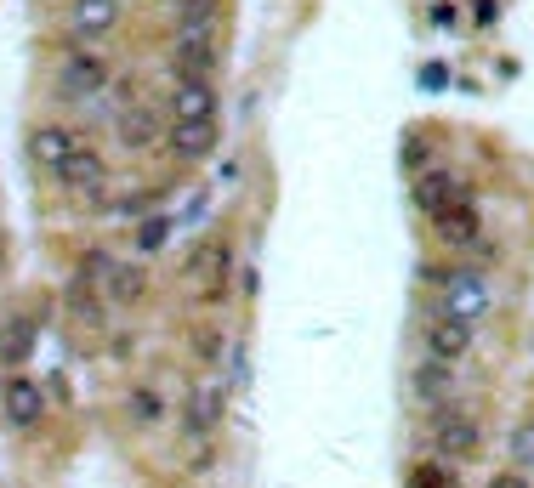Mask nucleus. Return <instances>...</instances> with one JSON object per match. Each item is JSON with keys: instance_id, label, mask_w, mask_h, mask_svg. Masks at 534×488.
Wrapping results in <instances>:
<instances>
[{"instance_id": "f257e3e1", "label": "nucleus", "mask_w": 534, "mask_h": 488, "mask_svg": "<svg viewBox=\"0 0 534 488\" xmlns=\"http://www.w3.org/2000/svg\"><path fill=\"white\" fill-rule=\"evenodd\" d=\"M108 80H114V69H108V57L97 52H69L63 63H57V97H69V103H91V97H103Z\"/></svg>"}, {"instance_id": "f03ea898", "label": "nucleus", "mask_w": 534, "mask_h": 488, "mask_svg": "<svg viewBox=\"0 0 534 488\" xmlns=\"http://www.w3.org/2000/svg\"><path fill=\"white\" fill-rule=\"evenodd\" d=\"M0 415H6V426L12 432H35L40 420H46V386H40V375H12V381L0 386Z\"/></svg>"}, {"instance_id": "7ed1b4c3", "label": "nucleus", "mask_w": 534, "mask_h": 488, "mask_svg": "<svg viewBox=\"0 0 534 488\" xmlns=\"http://www.w3.org/2000/svg\"><path fill=\"white\" fill-rule=\"evenodd\" d=\"M57 182H63V193H74V199H86V205H97L108 188V159L91 148V142H80L69 159H63V171H57Z\"/></svg>"}, {"instance_id": "20e7f679", "label": "nucleus", "mask_w": 534, "mask_h": 488, "mask_svg": "<svg viewBox=\"0 0 534 488\" xmlns=\"http://www.w3.org/2000/svg\"><path fill=\"white\" fill-rule=\"evenodd\" d=\"M222 63V40L216 29H177L171 40V74H199V80H211V69Z\"/></svg>"}, {"instance_id": "39448f33", "label": "nucleus", "mask_w": 534, "mask_h": 488, "mask_svg": "<svg viewBox=\"0 0 534 488\" xmlns=\"http://www.w3.org/2000/svg\"><path fill=\"white\" fill-rule=\"evenodd\" d=\"M432 227H438V239L449 244V250H466V244H483V216H478V199L472 193H455L438 216H432Z\"/></svg>"}, {"instance_id": "423d86ee", "label": "nucleus", "mask_w": 534, "mask_h": 488, "mask_svg": "<svg viewBox=\"0 0 534 488\" xmlns=\"http://www.w3.org/2000/svg\"><path fill=\"white\" fill-rule=\"evenodd\" d=\"M216 142H222V125H216V120H171V125H165V148H171L182 165L211 159Z\"/></svg>"}, {"instance_id": "0eeeda50", "label": "nucleus", "mask_w": 534, "mask_h": 488, "mask_svg": "<svg viewBox=\"0 0 534 488\" xmlns=\"http://www.w3.org/2000/svg\"><path fill=\"white\" fill-rule=\"evenodd\" d=\"M23 148H29V165H35V171L57 176V171H63V159L80 148V137H74L69 125L46 120V125H35V131H29V142H23Z\"/></svg>"}, {"instance_id": "6e6552de", "label": "nucleus", "mask_w": 534, "mask_h": 488, "mask_svg": "<svg viewBox=\"0 0 534 488\" xmlns=\"http://www.w3.org/2000/svg\"><path fill=\"white\" fill-rule=\"evenodd\" d=\"M432 449H438V460H472V454L483 449V432L472 415H444L438 426H432Z\"/></svg>"}, {"instance_id": "1a4fd4ad", "label": "nucleus", "mask_w": 534, "mask_h": 488, "mask_svg": "<svg viewBox=\"0 0 534 488\" xmlns=\"http://www.w3.org/2000/svg\"><path fill=\"white\" fill-rule=\"evenodd\" d=\"M495 307V290H489V279L483 273H449V284H444V313H455V318H472L478 313H489Z\"/></svg>"}, {"instance_id": "9d476101", "label": "nucleus", "mask_w": 534, "mask_h": 488, "mask_svg": "<svg viewBox=\"0 0 534 488\" xmlns=\"http://www.w3.org/2000/svg\"><path fill=\"white\" fill-rule=\"evenodd\" d=\"M421 341H427V358H444V364H461L466 352H472V324L455 313L432 318L427 330H421Z\"/></svg>"}, {"instance_id": "9b49d317", "label": "nucleus", "mask_w": 534, "mask_h": 488, "mask_svg": "<svg viewBox=\"0 0 534 488\" xmlns=\"http://www.w3.org/2000/svg\"><path fill=\"white\" fill-rule=\"evenodd\" d=\"M216 108H222V97L199 74H182L177 86H171V120H216Z\"/></svg>"}, {"instance_id": "f8f14e48", "label": "nucleus", "mask_w": 534, "mask_h": 488, "mask_svg": "<svg viewBox=\"0 0 534 488\" xmlns=\"http://www.w3.org/2000/svg\"><path fill=\"white\" fill-rule=\"evenodd\" d=\"M114 29H120V0H74L69 6L74 40H108Z\"/></svg>"}, {"instance_id": "ddd939ff", "label": "nucleus", "mask_w": 534, "mask_h": 488, "mask_svg": "<svg viewBox=\"0 0 534 488\" xmlns=\"http://www.w3.org/2000/svg\"><path fill=\"white\" fill-rule=\"evenodd\" d=\"M114 137H120V148L143 154V148H154V142L165 137V125H160V114H154L148 103H137V108H120V120H114Z\"/></svg>"}, {"instance_id": "4468645a", "label": "nucleus", "mask_w": 534, "mask_h": 488, "mask_svg": "<svg viewBox=\"0 0 534 488\" xmlns=\"http://www.w3.org/2000/svg\"><path fill=\"white\" fill-rule=\"evenodd\" d=\"M228 392H233L228 381H205V386H199L194 403H188V432H194V437L216 432V426H222V415H228Z\"/></svg>"}, {"instance_id": "2eb2a0df", "label": "nucleus", "mask_w": 534, "mask_h": 488, "mask_svg": "<svg viewBox=\"0 0 534 488\" xmlns=\"http://www.w3.org/2000/svg\"><path fill=\"white\" fill-rule=\"evenodd\" d=\"M455 193H461V182H455V171H444V165H427V171L415 176V210H421V216H438V210L449 205V199H455Z\"/></svg>"}, {"instance_id": "dca6fc26", "label": "nucleus", "mask_w": 534, "mask_h": 488, "mask_svg": "<svg viewBox=\"0 0 534 488\" xmlns=\"http://www.w3.org/2000/svg\"><path fill=\"white\" fill-rule=\"evenodd\" d=\"M103 296L114 301V307H137V301L148 296V273H143V262H108V273H103Z\"/></svg>"}, {"instance_id": "f3484780", "label": "nucleus", "mask_w": 534, "mask_h": 488, "mask_svg": "<svg viewBox=\"0 0 534 488\" xmlns=\"http://www.w3.org/2000/svg\"><path fill=\"white\" fill-rule=\"evenodd\" d=\"M449 392H455V364H444V358H427V364L410 375L415 403H449Z\"/></svg>"}, {"instance_id": "a211bd4d", "label": "nucleus", "mask_w": 534, "mask_h": 488, "mask_svg": "<svg viewBox=\"0 0 534 488\" xmlns=\"http://www.w3.org/2000/svg\"><path fill=\"white\" fill-rule=\"evenodd\" d=\"M171 239H177V216L154 210V216H143V222H137V233H131V250H137V256H160Z\"/></svg>"}, {"instance_id": "6ab92c4d", "label": "nucleus", "mask_w": 534, "mask_h": 488, "mask_svg": "<svg viewBox=\"0 0 534 488\" xmlns=\"http://www.w3.org/2000/svg\"><path fill=\"white\" fill-rule=\"evenodd\" d=\"M29 352H35V318H12V324H6V335H0V364L18 369Z\"/></svg>"}, {"instance_id": "aec40b11", "label": "nucleus", "mask_w": 534, "mask_h": 488, "mask_svg": "<svg viewBox=\"0 0 534 488\" xmlns=\"http://www.w3.org/2000/svg\"><path fill=\"white\" fill-rule=\"evenodd\" d=\"M171 12H177V29H216L222 0H171Z\"/></svg>"}, {"instance_id": "412c9836", "label": "nucleus", "mask_w": 534, "mask_h": 488, "mask_svg": "<svg viewBox=\"0 0 534 488\" xmlns=\"http://www.w3.org/2000/svg\"><path fill=\"white\" fill-rule=\"evenodd\" d=\"M404 488H461V483H455V471H449V460H421V466H410Z\"/></svg>"}, {"instance_id": "4be33fe9", "label": "nucleus", "mask_w": 534, "mask_h": 488, "mask_svg": "<svg viewBox=\"0 0 534 488\" xmlns=\"http://www.w3.org/2000/svg\"><path fill=\"white\" fill-rule=\"evenodd\" d=\"M131 420H137V426H160L165 420V403H160L154 386H131Z\"/></svg>"}, {"instance_id": "5701e85b", "label": "nucleus", "mask_w": 534, "mask_h": 488, "mask_svg": "<svg viewBox=\"0 0 534 488\" xmlns=\"http://www.w3.org/2000/svg\"><path fill=\"white\" fill-rule=\"evenodd\" d=\"M398 165H404L410 176H421V171L432 165V142L421 137V131H410V137L398 142Z\"/></svg>"}, {"instance_id": "b1692460", "label": "nucleus", "mask_w": 534, "mask_h": 488, "mask_svg": "<svg viewBox=\"0 0 534 488\" xmlns=\"http://www.w3.org/2000/svg\"><path fill=\"white\" fill-rule=\"evenodd\" d=\"M506 443H512V466L517 471H534V420H517Z\"/></svg>"}, {"instance_id": "393cba45", "label": "nucleus", "mask_w": 534, "mask_h": 488, "mask_svg": "<svg viewBox=\"0 0 534 488\" xmlns=\"http://www.w3.org/2000/svg\"><path fill=\"white\" fill-rule=\"evenodd\" d=\"M114 216H120V222H143V216H154V193H148V188L125 193L120 205H114Z\"/></svg>"}, {"instance_id": "a878e982", "label": "nucleus", "mask_w": 534, "mask_h": 488, "mask_svg": "<svg viewBox=\"0 0 534 488\" xmlns=\"http://www.w3.org/2000/svg\"><path fill=\"white\" fill-rule=\"evenodd\" d=\"M194 352L205 364H216V358H222V330H194Z\"/></svg>"}, {"instance_id": "bb28decb", "label": "nucleus", "mask_w": 534, "mask_h": 488, "mask_svg": "<svg viewBox=\"0 0 534 488\" xmlns=\"http://www.w3.org/2000/svg\"><path fill=\"white\" fill-rule=\"evenodd\" d=\"M472 23H478V29H495V23H500V0H478V6H472Z\"/></svg>"}, {"instance_id": "cd10ccee", "label": "nucleus", "mask_w": 534, "mask_h": 488, "mask_svg": "<svg viewBox=\"0 0 534 488\" xmlns=\"http://www.w3.org/2000/svg\"><path fill=\"white\" fill-rule=\"evenodd\" d=\"M483 488H529V471H517V466H512V471H495Z\"/></svg>"}, {"instance_id": "c85d7f7f", "label": "nucleus", "mask_w": 534, "mask_h": 488, "mask_svg": "<svg viewBox=\"0 0 534 488\" xmlns=\"http://www.w3.org/2000/svg\"><path fill=\"white\" fill-rule=\"evenodd\" d=\"M421 86H427V91H444V86H449V69H444V63H427V69H421Z\"/></svg>"}, {"instance_id": "c756f323", "label": "nucleus", "mask_w": 534, "mask_h": 488, "mask_svg": "<svg viewBox=\"0 0 534 488\" xmlns=\"http://www.w3.org/2000/svg\"><path fill=\"white\" fill-rule=\"evenodd\" d=\"M432 23H438V29H455V23H461V12H455L449 0H438V6H432Z\"/></svg>"}, {"instance_id": "7c9ffc66", "label": "nucleus", "mask_w": 534, "mask_h": 488, "mask_svg": "<svg viewBox=\"0 0 534 488\" xmlns=\"http://www.w3.org/2000/svg\"><path fill=\"white\" fill-rule=\"evenodd\" d=\"M0 267H6V256H0Z\"/></svg>"}]
</instances>
